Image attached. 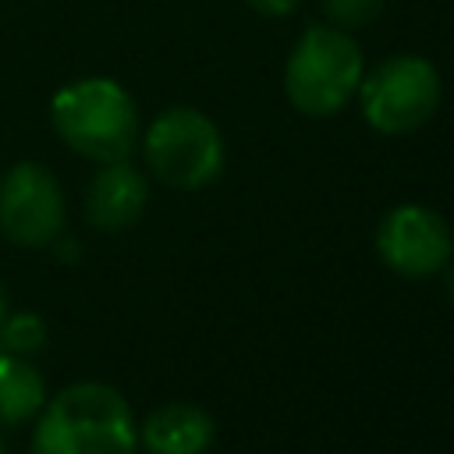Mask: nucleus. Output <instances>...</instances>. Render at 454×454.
Segmentation results:
<instances>
[{"label": "nucleus", "instance_id": "obj_6", "mask_svg": "<svg viewBox=\"0 0 454 454\" xmlns=\"http://www.w3.org/2000/svg\"><path fill=\"white\" fill-rule=\"evenodd\" d=\"M64 188L35 160H21L0 177V234L18 248H50L64 231Z\"/></svg>", "mask_w": 454, "mask_h": 454}, {"label": "nucleus", "instance_id": "obj_1", "mask_svg": "<svg viewBox=\"0 0 454 454\" xmlns=\"http://www.w3.org/2000/svg\"><path fill=\"white\" fill-rule=\"evenodd\" d=\"M32 454H138L135 411L110 383H71L35 415Z\"/></svg>", "mask_w": 454, "mask_h": 454}, {"label": "nucleus", "instance_id": "obj_15", "mask_svg": "<svg viewBox=\"0 0 454 454\" xmlns=\"http://www.w3.org/2000/svg\"><path fill=\"white\" fill-rule=\"evenodd\" d=\"M447 294H450V298H454V273H450V277H447Z\"/></svg>", "mask_w": 454, "mask_h": 454}, {"label": "nucleus", "instance_id": "obj_14", "mask_svg": "<svg viewBox=\"0 0 454 454\" xmlns=\"http://www.w3.org/2000/svg\"><path fill=\"white\" fill-rule=\"evenodd\" d=\"M4 316H7V291L0 287V319H4Z\"/></svg>", "mask_w": 454, "mask_h": 454}, {"label": "nucleus", "instance_id": "obj_10", "mask_svg": "<svg viewBox=\"0 0 454 454\" xmlns=\"http://www.w3.org/2000/svg\"><path fill=\"white\" fill-rule=\"evenodd\" d=\"M46 404V380L25 355L0 351V426H25Z\"/></svg>", "mask_w": 454, "mask_h": 454}, {"label": "nucleus", "instance_id": "obj_11", "mask_svg": "<svg viewBox=\"0 0 454 454\" xmlns=\"http://www.w3.org/2000/svg\"><path fill=\"white\" fill-rule=\"evenodd\" d=\"M46 348V323L35 312H11L0 319V351L32 358Z\"/></svg>", "mask_w": 454, "mask_h": 454}, {"label": "nucleus", "instance_id": "obj_7", "mask_svg": "<svg viewBox=\"0 0 454 454\" xmlns=\"http://www.w3.org/2000/svg\"><path fill=\"white\" fill-rule=\"evenodd\" d=\"M376 255L397 277L422 280L447 270L454 255V234L436 209L419 202H401L387 209L376 227Z\"/></svg>", "mask_w": 454, "mask_h": 454}, {"label": "nucleus", "instance_id": "obj_12", "mask_svg": "<svg viewBox=\"0 0 454 454\" xmlns=\"http://www.w3.org/2000/svg\"><path fill=\"white\" fill-rule=\"evenodd\" d=\"M323 14H326V25L355 32L372 25L383 14V0H323Z\"/></svg>", "mask_w": 454, "mask_h": 454}, {"label": "nucleus", "instance_id": "obj_5", "mask_svg": "<svg viewBox=\"0 0 454 454\" xmlns=\"http://www.w3.org/2000/svg\"><path fill=\"white\" fill-rule=\"evenodd\" d=\"M355 96L372 131L411 135L433 121L443 85H440V71L433 60L419 53H397L369 67Z\"/></svg>", "mask_w": 454, "mask_h": 454}, {"label": "nucleus", "instance_id": "obj_2", "mask_svg": "<svg viewBox=\"0 0 454 454\" xmlns=\"http://www.w3.org/2000/svg\"><path fill=\"white\" fill-rule=\"evenodd\" d=\"M50 124L71 153L92 163L128 160L138 142V110L131 92L103 74L60 85L50 99Z\"/></svg>", "mask_w": 454, "mask_h": 454}, {"label": "nucleus", "instance_id": "obj_16", "mask_svg": "<svg viewBox=\"0 0 454 454\" xmlns=\"http://www.w3.org/2000/svg\"><path fill=\"white\" fill-rule=\"evenodd\" d=\"M0 454H7V443H4V436H0Z\"/></svg>", "mask_w": 454, "mask_h": 454}, {"label": "nucleus", "instance_id": "obj_13", "mask_svg": "<svg viewBox=\"0 0 454 454\" xmlns=\"http://www.w3.org/2000/svg\"><path fill=\"white\" fill-rule=\"evenodd\" d=\"M255 14H262V18H287V14H294L298 11V4L301 0H245Z\"/></svg>", "mask_w": 454, "mask_h": 454}, {"label": "nucleus", "instance_id": "obj_4", "mask_svg": "<svg viewBox=\"0 0 454 454\" xmlns=\"http://www.w3.org/2000/svg\"><path fill=\"white\" fill-rule=\"evenodd\" d=\"M142 156L160 184L199 192L223 174L227 145L209 114L195 106H167L149 121L142 135Z\"/></svg>", "mask_w": 454, "mask_h": 454}, {"label": "nucleus", "instance_id": "obj_9", "mask_svg": "<svg viewBox=\"0 0 454 454\" xmlns=\"http://www.w3.org/2000/svg\"><path fill=\"white\" fill-rule=\"evenodd\" d=\"M213 440V415L192 401H167L153 408L138 426V447L145 454H206Z\"/></svg>", "mask_w": 454, "mask_h": 454}, {"label": "nucleus", "instance_id": "obj_8", "mask_svg": "<svg viewBox=\"0 0 454 454\" xmlns=\"http://www.w3.org/2000/svg\"><path fill=\"white\" fill-rule=\"evenodd\" d=\"M149 206V177L131 160L99 163L85 192V216L103 234H121L138 223Z\"/></svg>", "mask_w": 454, "mask_h": 454}, {"label": "nucleus", "instance_id": "obj_3", "mask_svg": "<svg viewBox=\"0 0 454 454\" xmlns=\"http://www.w3.org/2000/svg\"><path fill=\"white\" fill-rule=\"evenodd\" d=\"M362 74V46L351 39V32L323 21L305 28L291 46L284 64V92L298 114L333 117L355 99Z\"/></svg>", "mask_w": 454, "mask_h": 454}]
</instances>
